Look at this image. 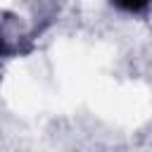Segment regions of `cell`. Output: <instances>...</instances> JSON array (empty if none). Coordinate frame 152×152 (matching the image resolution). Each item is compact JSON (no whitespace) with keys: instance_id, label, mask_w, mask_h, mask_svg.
I'll list each match as a JSON object with an SVG mask.
<instances>
[{"instance_id":"obj_1","label":"cell","mask_w":152,"mask_h":152,"mask_svg":"<svg viewBox=\"0 0 152 152\" xmlns=\"http://www.w3.org/2000/svg\"><path fill=\"white\" fill-rule=\"evenodd\" d=\"M147 2H150V0H114V5L121 7V10H126V12H138V10H142Z\"/></svg>"}]
</instances>
